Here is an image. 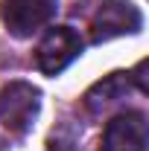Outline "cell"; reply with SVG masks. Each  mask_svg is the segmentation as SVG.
Segmentation results:
<instances>
[{
    "label": "cell",
    "mask_w": 149,
    "mask_h": 151,
    "mask_svg": "<svg viewBox=\"0 0 149 151\" xmlns=\"http://www.w3.org/2000/svg\"><path fill=\"white\" fill-rule=\"evenodd\" d=\"M58 9V0H3L0 18L15 38H26L47 26Z\"/></svg>",
    "instance_id": "cell-4"
},
{
    "label": "cell",
    "mask_w": 149,
    "mask_h": 151,
    "mask_svg": "<svg viewBox=\"0 0 149 151\" xmlns=\"http://www.w3.org/2000/svg\"><path fill=\"white\" fill-rule=\"evenodd\" d=\"M41 111V90L29 81H9L0 90V122L9 134H26Z\"/></svg>",
    "instance_id": "cell-1"
},
{
    "label": "cell",
    "mask_w": 149,
    "mask_h": 151,
    "mask_svg": "<svg viewBox=\"0 0 149 151\" xmlns=\"http://www.w3.org/2000/svg\"><path fill=\"white\" fill-rule=\"evenodd\" d=\"M82 52V38L73 26H56L41 38L35 50V64L44 76H58Z\"/></svg>",
    "instance_id": "cell-3"
},
{
    "label": "cell",
    "mask_w": 149,
    "mask_h": 151,
    "mask_svg": "<svg viewBox=\"0 0 149 151\" xmlns=\"http://www.w3.org/2000/svg\"><path fill=\"white\" fill-rule=\"evenodd\" d=\"M146 148V116L140 111L117 113L105 125L96 151H143Z\"/></svg>",
    "instance_id": "cell-5"
},
{
    "label": "cell",
    "mask_w": 149,
    "mask_h": 151,
    "mask_svg": "<svg viewBox=\"0 0 149 151\" xmlns=\"http://www.w3.org/2000/svg\"><path fill=\"white\" fill-rule=\"evenodd\" d=\"M143 26V15L131 0H105L91 20V41L105 44L120 35H134Z\"/></svg>",
    "instance_id": "cell-2"
},
{
    "label": "cell",
    "mask_w": 149,
    "mask_h": 151,
    "mask_svg": "<svg viewBox=\"0 0 149 151\" xmlns=\"http://www.w3.org/2000/svg\"><path fill=\"white\" fill-rule=\"evenodd\" d=\"M129 81H131L129 73H111V76H105V78H99L91 90L85 93V108H88L91 113L108 111L111 105H117V102L126 96Z\"/></svg>",
    "instance_id": "cell-6"
}]
</instances>
